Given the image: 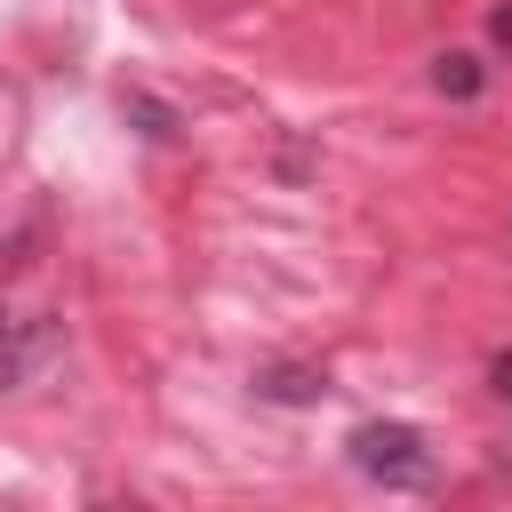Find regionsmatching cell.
Segmentation results:
<instances>
[{"mask_svg": "<svg viewBox=\"0 0 512 512\" xmlns=\"http://www.w3.org/2000/svg\"><path fill=\"white\" fill-rule=\"evenodd\" d=\"M344 456H352V472L360 480H376V488H432V440L416 432V424H360L352 440H344Z\"/></svg>", "mask_w": 512, "mask_h": 512, "instance_id": "cell-1", "label": "cell"}, {"mask_svg": "<svg viewBox=\"0 0 512 512\" xmlns=\"http://www.w3.org/2000/svg\"><path fill=\"white\" fill-rule=\"evenodd\" d=\"M56 352H64V328L48 312H8L0 304V392H24Z\"/></svg>", "mask_w": 512, "mask_h": 512, "instance_id": "cell-2", "label": "cell"}, {"mask_svg": "<svg viewBox=\"0 0 512 512\" xmlns=\"http://www.w3.org/2000/svg\"><path fill=\"white\" fill-rule=\"evenodd\" d=\"M432 88H440L448 104H472V96L488 88V64H480L472 48H440V56H432Z\"/></svg>", "mask_w": 512, "mask_h": 512, "instance_id": "cell-3", "label": "cell"}, {"mask_svg": "<svg viewBox=\"0 0 512 512\" xmlns=\"http://www.w3.org/2000/svg\"><path fill=\"white\" fill-rule=\"evenodd\" d=\"M256 392H264V400L304 408V400H320V392H328V376H320V368H264V376H256Z\"/></svg>", "mask_w": 512, "mask_h": 512, "instance_id": "cell-4", "label": "cell"}, {"mask_svg": "<svg viewBox=\"0 0 512 512\" xmlns=\"http://www.w3.org/2000/svg\"><path fill=\"white\" fill-rule=\"evenodd\" d=\"M120 112H128V120H144V136H160V144L176 136V112H168L160 96H144V88H136V96H120Z\"/></svg>", "mask_w": 512, "mask_h": 512, "instance_id": "cell-5", "label": "cell"}, {"mask_svg": "<svg viewBox=\"0 0 512 512\" xmlns=\"http://www.w3.org/2000/svg\"><path fill=\"white\" fill-rule=\"evenodd\" d=\"M488 384H496V400H504V408H512V344H504V352H496V360H488Z\"/></svg>", "mask_w": 512, "mask_h": 512, "instance_id": "cell-6", "label": "cell"}, {"mask_svg": "<svg viewBox=\"0 0 512 512\" xmlns=\"http://www.w3.org/2000/svg\"><path fill=\"white\" fill-rule=\"evenodd\" d=\"M488 40H496V48H512V8H496V16H488Z\"/></svg>", "mask_w": 512, "mask_h": 512, "instance_id": "cell-7", "label": "cell"}]
</instances>
